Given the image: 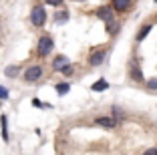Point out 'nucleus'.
I'll list each match as a JSON object with an SVG mask.
<instances>
[{"label":"nucleus","instance_id":"obj_1","mask_svg":"<svg viewBox=\"0 0 157 155\" xmlns=\"http://www.w3.org/2000/svg\"><path fill=\"white\" fill-rule=\"evenodd\" d=\"M55 48V41H52L51 34H42L38 38V45H36V55L38 56H48Z\"/></svg>","mask_w":157,"mask_h":155},{"label":"nucleus","instance_id":"obj_2","mask_svg":"<svg viewBox=\"0 0 157 155\" xmlns=\"http://www.w3.org/2000/svg\"><path fill=\"white\" fill-rule=\"evenodd\" d=\"M30 22L33 26H44L46 22V10L42 4H34L33 10H30Z\"/></svg>","mask_w":157,"mask_h":155},{"label":"nucleus","instance_id":"obj_3","mask_svg":"<svg viewBox=\"0 0 157 155\" xmlns=\"http://www.w3.org/2000/svg\"><path fill=\"white\" fill-rule=\"evenodd\" d=\"M42 75H44V68L40 67V64H33V67H28L26 71H24V81L26 83H36L42 79Z\"/></svg>","mask_w":157,"mask_h":155},{"label":"nucleus","instance_id":"obj_4","mask_svg":"<svg viewBox=\"0 0 157 155\" xmlns=\"http://www.w3.org/2000/svg\"><path fill=\"white\" fill-rule=\"evenodd\" d=\"M111 8L117 10V12H127V10H131V6H133V0H111Z\"/></svg>","mask_w":157,"mask_h":155},{"label":"nucleus","instance_id":"obj_5","mask_svg":"<svg viewBox=\"0 0 157 155\" xmlns=\"http://www.w3.org/2000/svg\"><path fill=\"white\" fill-rule=\"evenodd\" d=\"M97 16L101 20H105V24L111 22V20L115 18V16H113V8H111V6H99V8H97Z\"/></svg>","mask_w":157,"mask_h":155},{"label":"nucleus","instance_id":"obj_6","mask_svg":"<svg viewBox=\"0 0 157 155\" xmlns=\"http://www.w3.org/2000/svg\"><path fill=\"white\" fill-rule=\"evenodd\" d=\"M95 125L105 127V129H115L117 127V119H113V117H95Z\"/></svg>","mask_w":157,"mask_h":155},{"label":"nucleus","instance_id":"obj_7","mask_svg":"<svg viewBox=\"0 0 157 155\" xmlns=\"http://www.w3.org/2000/svg\"><path fill=\"white\" fill-rule=\"evenodd\" d=\"M103 60H105V50H95V52L89 56V64H91V67H99Z\"/></svg>","mask_w":157,"mask_h":155},{"label":"nucleus","instance_id":"obj_8","mask_svg":"<svg viewBox=\"0 0 157 155\" xmlns=\"http://www.w3.org/2000/svg\"><path fill=\"white\" fill-rule=\"evenodd\" d=\"M67 64H69V59H67L65 55H59L55 60H52V68H55V71H59V73L67 67Z\"/></svg>","mask_w":157,"mask_h":155},{"label":"nucleus","instance_id":"obj_9","mask_svg":"<svg viewBox=\"0 0 157 155\" xmlns=\"http://www.w3.org/2000/svg\"><path fill=\"white\" fill-rule=\"evenodd\" d=\"M131 79H133V81L135 83H143V71H141V68H139V67H135V64H133V67H131Z\"/></svg>","mask_w":157,"mask_h":155},{"label":"nucleus","instance_id":"obj_10","mask_svg":"<svg viewBox=\"0 0 157 155\" xmlns=\"http://www.w3.org/2000/svg\"><path fill=\"white\" fill-rule=\"evenodd\" d=\"M4 75L8 79H16L20 75V67H16V64H10V67H6L4 68Z\"/></svg>","mask_w":157,"mask_h":155},{"label":"nucleus","instance_id":"obj_11","mask_svg":"<svg viewBox=\"0 0 157 155\" xmlns=\"http://www.w3.org/2000/svg\"><path fill=\"white\" fill-rule=\"evenodd\" d=\"M67 20H69V12H67V10H59V12H55V22L65 24Z\"/></svg>","mask_w":157,"mask_h":155},{"label":"nucleus","instance_id":"obj_12","mask_svg":"<svg viewBox=\"0 0 157 155\" xmlns=\"http://www.w3.org/2000/svg\"><path fill=\"white\" fill-rule=\"evenodd\" d=\"M0 123H2V139L8 141V123H6V115H0Z\"/></svg>","mask_w":157,"mask_h":155},{"label":"nucleus","instance_id":"obj_13","mask_svg":"<svg viewBox=\"0 0 157 155\" xmlns=\"http://www.w3.org/2000/svg\"><path fill=\"white\" fill-rule=\"evenodd\" d=\"M107 89H109V83L105 81V79H99L97 83H95V85H93V91H107Z\"/></svg>","mask_w":157,"mask_h":155},{"label":"nucleus","instance_id":"obj_14","mask_svg":"<svg viewBox=\"0 0 157 155\" xmlns=\"http://www.w3.org/2000/svg\"><path fill=\"white\" fill-rule=\"evenodd\" d=\"M107 28H109V34H117V30L121 28V22H119V20H115V18H113L111 22H107Z\"/></svg>","mask_w":157,"mask_h":155},{"label":"nucleus","instance_id":"obj_15","mask_svg":"<svg viewBox=\"0 0 157 155\" xmlns=\"http://www.w3.org/2000/svg\"><path fill=\"white\" fill-rule=\"evenodd\" d=\"M69 89H71V85L69 83H56V93H59V95H67V93H69Z\"/></svg>","mask_w":157,"mask_h":155},{"label":"nucleus","instance_id":"obj_16","mask_svg":"<svg viewBox=\"0 0 157 155\" xmlns=\"http://www.w3.org/2000/svg\"><path fill=\"white\" fill-rule=\"evenodd\" d=\"M149 30H151V24H145V26L141 28V30H139V34H137V41L141 42V41H143V38L149 34Z\"/></svg>","mask_w":157,"mask_h":155},{"label":"nucleus","instance_id":"obj_17","mask_svg":"<svg viewBox=\"0 0 157 155\" xmlns=\"http://www.w3.org/2000/svg\"><path fill=\"white\" fill-rule=\"evenodd\" d=\"M44 4H48V6H55V8H60V6L65 4V0H44Z\"/></svg>","mask_w":157,"mask_h":155},{"label":"nucleus","instance_id":"obj_18","mask_svg":"<svg viewBox=\"0 0 157 155\" xmlns=\"http://www.w3.org/2000/svg\"><path fill=\"white\" fill-rule=\"evenodd\" d=\"M73 71H75V68H73V64H67V67L65 68H63V71H60V73H63V75H65V77H71V75H73Z\"/></svg>","mask_w":157,"mask_h":155},{"label":"nucleus","instance_id":"obj_19","mask_svg":"<svg viewBox=\"0 0 157 155\" xmlns=\"http://www.w3.org/2000/svg\"><path fill=\"white\" fill-rule=\"evenodd\" d=\"M10 97V93H8V89H4V87H0V101H6Z\"/></svg>","mask_w":157,"mask_h":155},{"label":"nucleus","instance_id":"obj_20","mask_svg":"<svg viewBox=\"0 0 157 155\" xmlns=\"http://www.w3.org/2000/svg\"><path fill=\"white\" fill-rule=\"evenodd\" d=\"M147 87L151 89V91H157V79H149V81H147Z\"/></svg>","mask_w":157,"mask_h":155},{"label":"nucleus","instance_id":"obj_21","mask_svg":"<svg viewBox=\"0 0 157 155\" xmlns=\"http://www.w3.org/2000/svg\"><path fill=\"white\" fill-rule=\"evenodd\" d=\"M33 105H34V107H40V109H42V107H48V105H42L40 99H33Z\"/></svg>","mask_w":157,"mask_h":155},{"label":"nucleus","instance_id":"obj_22","mask_svg":"<svg viewBox=\"0 0 157 155\" xmlns=\"http://www.w3.org/2000/svg\"><path fill=\"white\" fill-rule=\"evenodd\" d=\"M143 155H157V149H147Z\"/></svg>","mask_w":157,"mask_h":155},{"label":"nucleus","instance_id":"obj_23","mask_svg":"<svg viewBox=\"0 0 157 155\" xmlns=\"http://www.w3.org/2000/svg\"><path fill=\"white\" fill-rule=\"evenodd\" d=\"M153 2H157V0H153Z\"/></svg>","mask_w":157,"mask_h":155}]
</instances>
